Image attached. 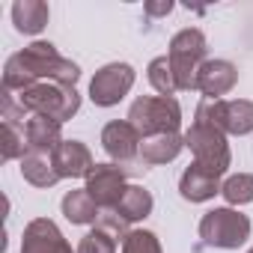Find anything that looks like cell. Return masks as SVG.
I'll return each mask as SVG.
<instances>
[{
  "instance_id": "cell-1",
  "label": "cell",
  "mask_w": 253,
  "mask_h": 253,
  "mask_svg": "<svg viewBox=\"0 0 253 253\" xmlns=\"http://www.w3.org/2000/svg\"><path fill=\"white\" fill-rule=\"evenodd\" d=\"M78 78H81L78 63L60 57L51 42H33L24 51L12 54L3 66V89H9V92H24L42 81L75 86Z\"/></svg>"
},
{
  "instance_id": "cell-2",
  "label": "cell",
  "mask_w": 253,
  "mask_h": 253,
  "mask_svg": "<svg viewBox=\"0 0 253 253\" xmlns=\"http://www.w3.org/2000/svg\"><path fill=\"white\" fill-rule=\"evenodd\" d=\"M21 110L27 116H48V119H57L60 125L69 122L78 110H81V95L75 86H63V84H51V81H42V84H33L30 89L24 92H15Z\"/></svg>"
},
{
  "instance_id": "cell-3",
  "label": "cell",
  "mask_w": 253,
  "mask_h": 253,
  "mask_svg": "<svg viewBox=\"0 0 253 253\" xmlns=\"http://www.w3.org/2000/svg\"><path fill=\"white\" fill-rule=\"evenodd\" d=\"M128 122L140 137L152 134H179L182 128V107L173 95H140L131 110Z\"/></svg>"
},
{
  "instance_id": "cell-4",
  "label": "cell",
  "mask_w": 253,
  "mask_h": 253,
  "mask_svg": "<svg viewBox=\"0 0 253 253\" xmlns=\"http://www.w3.org/2000/svg\"><path fill=\"white\" fill-rule=\"evenodd\" d=\"M206 54H209V45H206L203 30H197V27H185V30H179V33L170 39L167 57H170V66H173L179 92H194V89H197L200 69H203V63L209 60Z\"/></svg>"
},
{
  "instance_id": "cell-5",
  "label": "cell",
  "mask_w": 253,
  "mask_h": 253,
  "mask_svg": "<svg viewBox=\"0 0 253 253\" xmlns=\"http://www.w3.org/2000/svg\"><path fill=\"white\" fill-rule=\"evenodd\" d=\"M185 146L194 152V161L214 170V173H226L229 170V143H226V134L217 128V125H211L209 119H200L194 116L191 122V128L185 131Z\"/></svg>"
},
{
  "instance_id": "cell-6",
  "label": "cell",
  "mask_w": 253,
  "mask_h": 253,
  "mask_svg": "<svg viewBox=\"0 0 253 253\" xmlns=\"http://www.w3.org/2000/svg\"><path fill=\"white\" fill-rule=\"evenodd\" d=\"M200 238L209 247H220V250H235L250 238V217L241 214L232 206L223 209H211L203 214L200 220Z\"/></svg>"
},
{
  "instance_id": "cell-7",
  "label": "cell",
  "mask_w": 253,
  "mask_h": 253,
  "mask_svg": "<svg viewBox=\"0 0 253 253\" xmlns=\"http://www.w3.org/2000/svg\"><path fill=\"white\" fill-rule=\"evenodd\" d=\"M194 116L209 119L211 125H217L223 134L244 137V134L253 131V101H247V98H232V101L203 98Z\"/></svg>"
},
{
  "instance_id": "cell-8",
  "label": "cell",
  "mask_w": 253,
  "mask_h": 253,
  "mask_svg": "<svg viewBox=\"0 0 253 253\" xmlns=\"http://www.w3.org/2000/svg\"><path fill=\"white\" fill-rule=\"evenodd\" d=\"M134 69L128 63H107L101 66L89 81V98L95 107H113L119 104L134 86Z\"/></svg>"
},
{
  "instance_id": "cell-9",
  "label": "cell",
  "mask_w": 253,
  "mask_h": 253,
  "mask_svg": "<svg viewBox=\"0 0 253 253\" xmlns=\"http://www.w3.org/2000/svg\"><path fill=\"white\" fill-rule=\"evenodd\" d=\"M125 188H128L125 185V170L119 164H95L86 176V194L95 200V206L101 211L116 209Z\"/></svg>"
},
{
  "instance_id": "cell-10",
  "label": "cell",
  "mask_w": 253,
  "mask_h": 253,
  "mask_svg": "<svg viewBox=\"0 0 253 253\" xmlns=\"http://www.w3.org/2000/svg\"><path fill=\"white\" fill-rule=\"evenodd\" d=\"M21 253H78V250H72V244L63 238V232L54 220L36 217L24 226Z\"/></svg>"
},
{
  "instance_id": "cell-11",
  "label": "cell",
  "mask_w": 253,
  "mask_h": 253,
  "mask_svg": "<svg viewBox=\"0 0 253 253\" xmlns=\"http://www.w3.org/2000/svg\"><path fill=\"white\" fill-rule=\"evenodd\" d=\"M140 143H143V137L134 131V125L128 119H113V122H107L101 128V146H104V152L113 161L125 164V161L137 158L140 155Z\"/></svg>"
},
{
  "instance_id": "cell-12",
  "label": "cell",
  "mask_w": 253,
  "mask_h": 253,
  "mask_svg": "<svg viewBox=\"0 0 253 253\" xmlns=\"http://www.w3.org/2000/svg\"><path fill=\"white\" fill-rule=\"evenodd\" d=\"M51 158H54V167H57L60 179H86L89 170L95 167L89 146L81 143V140H63Z\"/></svg>"
},
{
  "instance_id": "cell-13",
  "label": "cell",
  "mask_w": 253,
  "mask_h": 253,
  "mask_svg": "<svg viewBox=\"0 0 253 253\" xmlns=\"http://www.w3.org/2000/svg\"><path fill=\"white\" fill-rule=\"evenodd\" d=\"M220 188H223V182H220V173H214V170H209V167H203V164H191L185 173H182V179H179V194H182V200H188V203H206V200H211L214 194H220Z\"/></svg>"
},
{
  "instance_id": "cell-14",
  "label": "cell",
  "mask_w": 253,
  "mask_h": 253,
  "mask_svg": "<svg viewBox=\"0 0 253 253\" xmlns=\"http://www.w3.org/2000/svg\"><path fill=\"white\" fill-rule=\"evenodd\" d=\"M238 84V69L229 60H206L197 78V89L206 98H223Z\"/></svg>"
},
{
  "instance_id": "cell-15",
  "label": "cell",
  "mask_w": 253,
  "mask_h": 253,
  "mask_svg": "<svg viewBox=\"0 0 253 253\" xmlns=\"http://www.w3.org/2000/svg\"><path fill=\"white\" fill-rule=\"evenodd\" d=\"M24 137H27L30 152L54 155L57 146L63 143V125L57 119H48V116H30L24 122Z\"/></svg>"
},
{
  "instance_id": "cell-16",
  "label": "cell",
  "mask_w": 253,
  "mask_h": 253,
  "mask_svg": "<svg viewBox=\"0 0 253 253\" xmlns=\"http://www.w3.org/2000/svg\"><path fill=\"white\" fill-rule=\"evenodd\" d=\"M48 18H51V9H48V3H42V0H15L12 3V24L24 36L42 33Z\"/></svg>"
},
{
  "instance_id": "cell-17",
  "label": "cell",
  "mask_w": 253,
  "mask_h": 253,
  "mask_svg": "<svg viewBox=\"0 0 253 253\" xmlns=\"http://www.w3.org/2000/svg\"><path fill=\"white\" fill-rule=\"evenodd\" d=\"M185 149V134H152L140 143V158L146 164H170Z\"/></svg>"
},
{
  "instance_id": "cell-18",
  "label": "cell",
  "mask_w": 253,
  "mask_h": 253,
  "mask_svg": "<svg viewBox=\"0 0 253 253\" xmlns=\"http://www.w3.org/2000/svg\"><path fill=\"white\" fill-rule=\"evenodd\" d=\"M152 209H155V200H152V194L143 188V185H128L122 191V197H119V203H116V214L119 217H125L128 223H134V220H143V217H149L152 214Z\"/></svg>"
},
{
  "instance_id": "cell-19",
  "label": "cell",
  "mask_w": 253,
  "mask_h": 253,
  "mask_svg": "<svg viewBox=\"0 0 253 253\" xmlns=\"http://www.w3.org/2000/svg\"><path fill=\"white\" fill-rule=\"evenodd\" d=\"M21 176L33 188H54L60 182V173L54 167V158L51 155H42V152H27L21 158Z\"/></svg>"
},
{
  "instance_id": "cell-20",
  "label": "cell",
  "mask_w": 253,
  "mask_h": 253,
  "mask_svg": "<svg viewBox=\"0 0 253 253\" xmlns=\"http://www.w3.org/2000/svg\"><path fill=\"white\" fill-rule=\"evenodd\" d=\"M60 209H63V214H66V220H69V223H78V226H84V223H95L98 214H101V209H98L95 200L86 194V188H81V191H69V194L63 197Z\"/></svg>"
},
{
  "instance_id": "cell-21",
  "label": "cell",
  "mask_w": 253,
  "mask_h": 253,
  "mask_svg": "<svg viewBox=\"0 0 253 253\" xmlns=\"http://www.w3.org/2000/svg\"><path fill=\"white\" fill-rule=\"evenodd\" d=\"M146 72H149V84H152V89H155L158 95H173V92H179V84H176L170 57H155Z\"/></svg>"
},
{
  "instance_id": "cell-22",
  "label": "cell",
  "mask_w": 253,
  "mask_h": 253,
  "mask_svg": "<svg viewBox=\"0 0 253 253\" xmlns=\"http://www.w3.org/2000/svg\"><path fill=\"white\" fill-rule=\"evenodd\" d=\"M220 194H223V200H226L229 206H247V203H253V176H250V173H235V176H229V179L223 182Z\"/></svg>"
},
{
  "instance_id": "cell-23",
  "label": "cell",
  "mask_w": 253,
  "mask_h": 253,
  "mask_svg": "<svg viewBox=\"0 0 253 253\" xmlns=\"http://www.w3.org/2000/svg\"><path fill=\"white\" fill-rule=\"evenodd\" d=\"M116 244H119L116 235H110L107 229L95 226V229H89V232L81 238L78 253H116Z\"/></svg>"
},
{
  "instance_id": "cell-24",
  "label": "cell",
  "mask_w": 253,
  "mask_h": 253,
  "mask_svg": "<svg viewBox=\"0 0 253 253\" xmlns=\"http://www.w3.org/2000/svg\"><path fill=\"white\" fill-rule=\"evenodd\" d=\"M122 253H161V241L149 229H131L122 238Z\"/></svg>"
},
{
  "instance_id": "cell-25",
  "label": "cell",
  "mask_w": 253,
  "mask_h": 253,
  "mask_svg": "<svg viewBox=\"0 0 253 253\" xmlns=\"http://www.w3.org/2000/svg\"><path fill=\"white\" fill-rule=\"evenodd\" d=\"M27 137L24 128H18L15 122H3V161H15L27 155Z\"/></svg>"
},
{
  "instance_id": "cell-26",
  "label": "cell",
  "mask_w": 253,
  "mask_h": 253,
  "mask_svg": "<svg viewBox=\"0 0 253 253\" xmlns=\"http://www.w3.org/2000/svg\"><path fill=\"white\" fill-rule=\"evenodd\" d=\"M143 9H146L149 18H161V15H170L173 12V0H149Z\"/></svg>"
},
{
  "instance_id": "cell-27",
  "label": "cell",
  "mask_w": 253,
  "mask_h": 253,
  "mask_svg": "<svg viewBox=\"0 0 253 253\" xmlns=\"http://www.w3.org/2000/svg\"><path fill=\"white\" fill-rule=\"evenodd\" d=\"M247 253H253V247H250V250H247Z\"/></svg>"
}]
</instances>
